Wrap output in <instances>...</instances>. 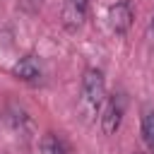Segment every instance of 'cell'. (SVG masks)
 I'll list each match as a JSON object with an SVG mask.
<instances>
[{
    "instance_id": "obj_1",
    "label": "cell",
    "mask_w": 154,
    "mask_h": 154,
    "mask_svg": "<svg viewBox=\"0 0 154 154\" xmlns=\"http://www.w3.org/2000/svg\"><path fill=\"white\" fill-rule=\"evenodd\" d=\"M82 99H84V103L89 108H99L106 101V79H103L101 70H96V67L84 70V77H82Z\"/></svg>"
},
{
    "instance_id": "obj_2",
    "label": "cell",
    "mask_w": 154,
    "mask_h": 154,
    "mask_svg": "<svg viewBox=\"0 0 154 154\" xmlns=\"http://www.w3.org/2000/svg\"><path fill=\"white\" fill-rule=\"evenodd\" d=\"M103 111H101V128L106 135H113L120 125V118H123V108H125V99L120 94H113V96H106V101L101 103Z\"/></svg>"
},
{
    "instance_id": "obj_3",
    "label": "cell",
    "mask_w": 154,
    "mask_h": 154,
    "mask_svg": "<svg viewBox=\"0 0 154 154\" xmlns=\"http://www.w3.org/2000/svg\"><path fill=\"white\" fill-rule=\"evenodd\" d=\"M130 24H132V5H130V0H118L116 5L108 7V26H111L113 34H118V36L128 34Z\"/></svg>"
},
{
    "instance_id": "obj_4",
    "label": "cell",
    "mask_w": 154,
    "mask_h": 154,
    "mask_svg": "<svg viewBox=\"0 0 154 154\" xmlns=\"http://www.w3.org/2000/svg\"><path fill=\"white\" fill-rule=\"evenodd\" d=\"M87 7H89V0H65V5H63V26L67 31L79 29L82 22L87 19Z\"/></svg>"
},
{
    "instance_id": "obj_5",
    "label": "cell",
    "mask_w": 154,
    "mask_h": 154,
    "mask_svg": "<svg viewBox=\"0 0 154 154\" xmlns=\"http://www.w3.org/2000/svg\"><path fill=\"white\" fill-rule=\"evenodd\" d=\"M12 72H14L19 79H24V82H38V79H41V67H38V63H36L34 58L19 60V63L12 67Z\"/></svg>"
},
{
    "instance_id": "obj_6",
    "label": "cell",
    "mask_w": 154,
    "mask_h": 154,
    "mask_svg": "<svg viewBox=\"0 0 154 154\" xmlns=\"http://www.w3.org/2000/svg\"><path fill=\"white\" fill-rule=\"evenodd\" d=\"M41 152H43V154H70L67 147H65V142H63L58 135H53V132L43 135V140H41Z\"/></svg>"
},
{
    "instance_id": "obj_7",
    "label": "cell",
    "mask_w": 154,
    "mask_h": 154,
    "mask_svg": "<svg viewBox=\"0 0 154 154\" xmlns=\"http://www.w3.org/2000/svg\"><path fill=\"white\" fill-rule=\"evenodd\" d=\"M142 137H144V144L149 147V152L154 154V111H147L142 118Z\"/></svg>"
},
{
    "instance_id": "obj_8",
    "label": "cell",
    "mask_w": 154,
    "mask_h": 154,
    "mask_svg": "<svg viewBox=\"0 0 154 154\" xmlns=\"http://www.w3.org/2000/svg\"><path fill=\"white\" fill-rule=\"evenodd\" d=\"M22 7H24L26 12H36V10L41 7V0H22Z\"/></svg>"
},
{
    "instance_id": "obj_9",
    "label": "cell",
    "mask_w": 154,
    "mask_h": 154,
    "mask_svg": "<svg viewBox=\"0 0 154 154\" xmlns=\"http://www.w3.org/2000/svg\"><path fill=\"white\" fill-rule=\"evenodd\" d=\"M147 41H149V46L154 48V14H152V19H149V26H147Z\"/></svg>"
}]
</instances>
